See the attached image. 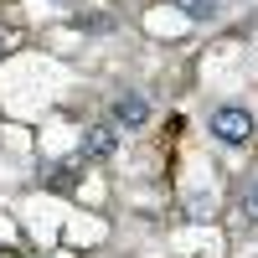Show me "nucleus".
Listing matches in <instances>:
<instances>
[{
	"label": "nucleus",
	"mask_w": 258,
	"mask_h": 258,
	"mask_svg": "<svg viewBox=\"0 0 258 258\" xmlns=\"http://www.w3.org/2000/svg\"><path fill=\"white\" fill-rule=\"evenodd\" d=\"M238 217L258 227V181H248V186H243V197H238Z\"/></svg>",
	"instance_id": "obj_4"
},
{
	"label": "nucleus",
	"mask_w": 258,
	"mask_h": 258,
	"mask_svg": "<svg viewBox=\"0 0 258 258\" xmlns=\"http://www.w3.org/2000/svg\"><path fill=\"white\" fill-rule=\"evenodd\" d=\"M114 119H119V124H145V119H150V98H145V93L114 98Z\"/></svg>",
	"instance_id": "obj_2"
},
{
	"label": "nucleus",
	"mask_w": 258,
	"mask_h": 258,
	"mask_svg": "<svg viewBox=\"0 0 258 258\" xmlns=\"http://www.w3.org/2000/svg\"><path fill=\"white\" fill-rule=\"evenodd\" d=\"M176 6H181L186 16H197V21H207V16H217V0H176Z\"/></svg>",
	"instance_id": "obj_5"
},
{
	"label": "nucleus",
	"mask_w": 258,
	"mask_h": 258,
	"mask_svg": "<svg viewBox=\"0 0 258 258\" xmlns=\"http://www.w3.org/2000/svg\"><path fill=\"white\" fill-rule=\"evenodd\" d=\"M212 135H217L222 145H248L253 114H248V109H212Z\"/></svg>",
	"instance_id": "obj_1"
},
{
	"label": "nucleus",
	"mask_w": 258,
	"mask_h": 258,
	"mask_svg": "<svg viewBox=\"0 0 258 258\" xmlns=\"http://www.w3.org/2000/svg\"><path fill=\"white\" fill-rule=\"evenodd\" d=\"M114 145H119L114 129H109V124H93L88 135H83V155H114Z\"/></svg>",
	"instance_id": "obj_3"
}]
</instances>
